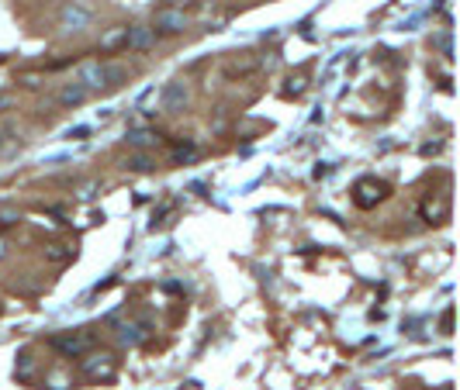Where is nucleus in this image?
I'll return each instance as SVG.
<instances>
[{
  "label": "nucleus",
  "mask_w": 460,
  "mask_h": 390,
  "mask_svg": "<svg viewBox=\"0 0 460 390\" xmlns=\"http://www.w3.org/2000/svg\"><path fill=\"white\" fill-rule=\"evenodd\" d=\"M94 342H97L94 328H80V332H59V335L49 338V345H53L59 356H66V360H77V356H83Z\"/></svg>",
  "instance_id": "1"
},
{
  "label": "nucleus",
  "mask_w": 460,
  "mask_h": 390,
  "mask_svg": "<svg viewBox=\"0 0 460 390\" xmlns=\"http://www.w3.org/2000/svg\"><path fill=\"white\" fill-rule=\"evenodd\" d=\"M388 194H391V186H388L384 180H374V177H363V180L353 183V204L363 208V211L378 208Z\"/></svg>",
  "instance_id": "2"
},
{
  "label": "nucleus",
  "mask_w": 460,
  "mask_h": 390,
  "mask_svg": "<svg viewBox=\"0 0 460 390\" xmlns=\"http://www.w3.org/2000/svg\"><path fill=\"white\" fill-rule=\"evenodd\" d=\"M77 79H80L83 87L90 90V94H101V90H108V62H97V59L83 62L80 69H77Z\"/></svg>",
  "instance_id": "3"
},
{
  "label": "nucleus",
  "mask_w": 460,
  "mask_h": 390,
  "mask_svg": "<svg viewBox=\"0 0 460 390\" xmlns=\"http://www.w3.org/2000/svg\"><path fill=\"white\" fill-rule=\"evenodd\" d=\"M187 28V14L177 11V7H160L156 18H153V31L156 35H180Z\"/></svg>",
  "instance_id": "4"
},
{
  "label": "nucleus",
  "mask_w": 460,
  "mask_h": 390,
  "mask_svg": "<svg viewBox=\"0 0 460 390\" xmlns=\"http://www.w3.org/2000/svg\"><path fill=\"white\" fill-rule=\"evenodd\" d=\"M156 31L153 25H132L125 28V52H149L153 45H156Z\"/></svg>",
  "instance_id": "5"
},
{
  "label": "nucleus",
  "mask_w": 460,
  "mask_h": 390,
  "mask_svg": "<svg viewBox=\"0 0 460 390\" xmlns=\"http://www.w3.org/2000/svg\"><path fill=\"white\" fill-rule=\"evenodd\" d=\"M190 101V90H187V83L184 79H170L166 87H163V97H160V104L163 111H170V114H177V111H184Z\"/></svg>",
  "instance_id": "6"
},
{
  "label": "nucleus",
  "mask_w": 460,
  "mask_h": 390,
  "mask_svg": "<svg viewBox=\"0 0 460 390\" xmlns=\"http://www.w3.org/2000/svg\"><path fill=\"white\" fill-rule=\"evenodd\" d=\"M90 21H94V14H90L83 4H77V0L59 11V28H62V31H83Z\"/></svg>",
  "instance_id": "7"
},
{
  "label": "nucleus",
  "mask_w": 460,
  "mask_h": 390,
  "mask_svg": "<svg viewBox=\"0 0 460 390\" xmlns=\"http://www.w3.org/2000/svg\"><path fill=\"white\" fill-rule=\"evenodd\" d=\"M80 369H83L87 380H111L114 369H118V363H114L111 352H104V356H90V360H83Z\"/></svg>",
  "instance_id": "8"
},
{
  "label": "nucleus",
  "mask_w": 460,
  "mask_h": 390,
  "mask_svg": "<svg viewBox=\"0 0 460 390\" xmlns=\"http://www.w3.org/2000/svg\"><path fill=\"white\" fill-rule=\"evenodd\" d=\"M55 101H59V107H70V111H73V107H83L87 101H90V90L83 87L80 79H73V83H66V87L59 90Z\"/></svg>",
  "instance_id": "9"
},
{
  "label": "nucleus",
  "mask_w": 460,
  "mask_h": 390,
  "mask_svg": "<svg viewBox=\"0 0 460 390\" xmlns=\"http://www.w3.org/2000/svg\"><path fill=\"white\" fill-rule=\"evenodd\" d=\"M422 218L429 221V225H447V218H450V201L447 197H429L426 204H422Z\"/></svg>",
  "instance_id": "10"
},
{
  "label": "nucleus",
  "mask_w": 460,
  "mask_h": 390,
  "mask_svg": "<svg viewBox=\"0 0 460 390\" xmlns=\"http://www.w3.org/2000/svg\"><path fill=\"white\" fill-rule=\"evenodd\" d=\"M142 338H146V325H121V328H118V342L128 345V349L138 345Z\"/></svg>",
  "instance_id": "11"
},
{
  "label": "nucleus",
  "mask_w": 460,
  "mask_h": 390,
  "mask_svg": "<svg viewBox=\"0 0 460 390\" xmlns=\"http://www.w3.org/2000/svg\"><path fill=\"white\" fill-rule=\"evenodd\" d=\"M125 142H128L132 149H153V145H156V135L146 131V128H132L128 135H125Z\"/></svg>",
  "instance_id": "12"
},
{
  "label": "nucleus",
  "mask_w": 460,
  "mask_h": 390,
  "mask_svg": "<svg viewBox=\"0 0 460 390\" xmlns=\"http://www.w3.org/2000/svg\"><path fill=\"white\" fill-rule=\"evenodd\" d=\"M173 162H177V166H184V162H194V159H197V145H194V142H177V145H173Z\"/></svg>",
  "instance_id": "13"
},
{
  "label": "nucleus",
  "mask_w": 460,
  "mask_h": 390,
  "mask_svg": "<svg viewBox=\"0 0 460 390\" xmlns=\"http://www.w3.org/2000/svg\"><path fill=\"white\" fill-rule=\"evenodd\" d=\"M114 49H125V28H114L101 38V52H114Z\"/></svg>",
  "instance_id": "14"
},
{
  "label": "nucleus",
  "mask_w": 460,
  "mask_h": 390,
  "mask_svg": "<svg viewBox=\"0 0 460 390\" xmlns=\"http://www.w3.org/2000/svg\"><path fill=\"white\" fill-rule=\"evenodd\" d=\"M128 169H136V173H149L153 166H156V159L149 156V152H136V156H128V162H125Z\"/></svg>",
  "instance_id": "15"
},
{
  "label": "nucleus",
  "mask_w": 460,
  "mask_h": 390,
  "mask_svg": "<svg viewBox=\"0 0 460 390\" xmlns=\"http://www.w3.org/2000/svg\"><path fill=\"white\" fill-rule=\"evenodd\" d=\"M301 90H305V77H291L288 79V87H284V97H301Z\"/></svg>",
  "instance_id": "16"
},
{
  "label": "nucleus",
  "mask_w": 460,
  "mask_h": 390,
  "mask_svg": "<svg viewBox=\"0 0 460 390\" xmlns=\"http://www.w3.org/2000/svg\"><path fill=\"white\" fill-rule=\"evenodd\" d=\"M53 262H66L70 260V252H62V245H49V252H45Z\"/></svg>",
  "instance_id": "17"
},
{
  "label": "nucleus",
  "mask_w": 460,
  "mask_h": 390,
  "mask_svg": "<svg viewBox=\"0 0 460 390\" xmlns=\"http://www.w3.org/2000/svg\"><path fill=\"white\" fill-rule=\"evenodd\" d=\"M21 218L14 214V211H0V228H11V225H18Z\"/></svg>",
  "instance_id": "18"
},
{
  "label": "nucleus",
  "mask_w": 460,
  "mask_h": 390,
  "mask_svg": "<svg viewBox=\"0 0 460 390\" xmlns=\"http://www.w3.org/2000/svg\"><path fill=\"white\" fill-rule=\"evenodd\" d=\"M14 107V94H0V114H7Z\"/></svg>",
  "instance_id": "19"
},
{
  "label": "nucleus",
  "mask_w": 460,
  "mask_h": 390,
  "mask_svg": "<svg viewBox=\"0 0 460 390\" xmlns=\"http://www.w3.org/2000/svg\"><path fill=\"white\" fill-rule=\"evenodd\" d=\"M4 256H7V245H4V238H0V260H4Z\"/></svg>",
  "instance_id": "20"
},
{
  "label": "nucleus",
  "mask_w": 460,
  "mask_h": 390,
  "mask_svg": "<svg viewBox=\"0 0 460 390\" xmlns=\"http://www.w3.org/2000/svg\"><path fill=\"white\" fill-rule=\"evenodd\" d=\"M0 149H4V128H0Z\"/></svg>",
  "instance_id": "21"
}]
</instances>
